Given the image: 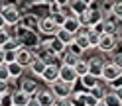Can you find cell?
I'll use <instances>...</instances> for the list:
<instances>
[{"label":"cell","mask_w":122,"mask_h":106,"mask_svg":"<svg viewBox=\"0 0 122 106\" xmlns=\"http://www.w3.org/2000/svg\"><path fill=\"white\" fill-rule=\"evenodd\" d=\"M20 39L24 43V47H30V49H36L37 45L41 43V34L37 29H30V28H22L20 26Z\"/></svg>","instance_id":"6da1fadb"},{"label":"cell","mask_w":122,"mask_h":106,"mask_svg":"<svg viewBox=\"0 0 122 106\" xmlns=\"http://www.w3.org/2000/svg\"><path fill=\"white\" fill-rule=\"evenodd\" d=\"M59 28H61V26H59L51 16H43V18H40V20H37V26H36V29H37V32H40L43 37L55 35Z\"/></svg>","instance_id":"7a4b0ae2"},{"label":"cell","mask_w":122,"mask_h":106,"mask_svg":"<svg viewBox=\"0 0 122 106\" xmlns=\"http://www.w3.org/2000/svg\"><path fill=\"white\" fill-rule=\"evenodd\" d=\"M118 47V37L114 35V34H106L102 32L101 34V39H98V45H97V49L101 51V53H114Z\"/></svg>","instance_id":"3957f363"},{"label":"cell","mask_w":122,"mask_h":106,"mask_svg":"<svg viewBox=\"0 0 122 106\" xmlns=\"http://www.w3.org/2000/svg\"><path fill=\"white\" fill-rule=\"evenodd\" d=\"M0 14L4 16L6 24H20V20H22L20 6H14V4H2L0 6Z\"/></svg>","instance_id":"277c9868"},{"label":"cell","mask_w":122,"mask_h":106,"mask_svg":"<svg viewBox=\"0 0 122 106\" xmlns=\"http://www.w3.org/2000/svg\"><path fill=\"white\" fill-rule=\"evenodd\" d=\"M49 88H51V92L55 94V98H69L71 92L75 90V85H69V82L57 79L55 82H51V85H49Z\"/></svg>","instance_id":"5b68a950"},{"label":"cell","mask_w":122,"mask_h":106,"mask_svg":"<svg viewBox=\"0 0 122 106\" xmlns=\"http://www.w3.org/2000/svg\"><path fill=\"white\" fill-rule=\"evenodd\" d=\"M122 75V69L120 67L116 65V63H112V61H108V63H104V67H102V82H106V85H108V82H112L114 79H118Z\"/></svg>","instance_id":"8992f818"},{"label":"cell","mask_w":122,"mask_h":106,"mask_svg":"<svg viewBox=\"0 0 122 106\" xmlns=\"http://www.w3.org/2000/svg\"><path fill=\"white\" fill-rule=\"evenodd\" d=\"M59 79L69 82V85H75V82H79V75L75 73V67L73 65H65L61 63L59 65Z\"/></svg>","instance_id":"52a82bcc"},{"label":"cell","mask_w":122,"mask_h":106,"mask_svg":"<svg viewBox=\"0 0 122 106\" xmlns=\"http://www.w3.org/2000/svg\"><path fill=\"white\" fill-rule=\"evenodd\" d=\"M36 57H37V55H36V51H34V49H30V47H20V49L16 51V61H18L22 67H26V69L32 65V61H34Z\"/></svg>","instance_id":"ba28073f"},{"label":"cell","mask_w":122,"mask_h":106,"mask_svg":"<svg viewBox=\"0 0 122 106\" xmlns=\"http://www.w3.org/2000/svg\"><path fill=\"white\" fill-rule=\"evenodd\" d=\"M36 79H37V77H36ZM36 79H32V77H22L18 88H22V90H24V92H28L30 96H36V94H37V90L41 88V87H40V82H37Z\"/></svg>","instance_id":"9c48e42d"},{"label":"cell","mask_w":122,"mask_h":106,"mask_svg":"<svg viewBox=\"0 0 122 106\" xmlns=\"http://www.w3.org/2000/svg\"><path fill=\"white\" fill-rule=\"evenodd\" d=\"M43 82H47V85H51V82H55L59 79V65L57 63H49V65H45V69L41 73V77H40Z\"/></svg>","instance_id":"30bf717a"},{"label":"cell","mask_w":122,"mask_h":106,"mask_svg":"<svg viewBox=\"0 0 122 106\" xmlns=\"http://www.w3.org/2000/svg\"><path fill=\"white\" fill-rule=\"evenodd\" d=\"M101 81H102V79H98V77H95V75L87 73V75H83V77H79V85H81V88H83V92H89V90L95 88Z\"/></svg>","instance_id":"8fae6325"},{"label":"cell","mask_w":122,"mask_h":106,"mask_svg":"<svg viewBox=\"0 0 122 106\" xmlns=\"http://www.w3.org/2000/svg\"><path fill=\"white\" fill-rule=\"evenodd\" d=\"M36 98L40 100L41 106H53L55 104V94L51 92V88H40L37 94H36Z\"/></svg>","instance_id":"7c38bea8"},{"label":"cell","mask_w":122,"mask_h":106,"mask_svg":"<svg viewBox=\"0 0 122 106\" xmlns=\"http://www.w3.org/2000/svg\"><path fill=\"white\" fill-rule=\"evenodd\" d=\"M61 28H65L67 32H71V34H77V32L83 29V24H81L79 16H69V18H65V22H63Z\"/></svg>","instance_id":"4fadbf2b"},{"label":"cell","mask_w":122,"mask_h":106,"mask_svg":"<svg viewBox=\"0 0 122 106\" xmlns=\"http://www.w3.org/2000/svg\"><path fill=\"white\" fill-rule=\"evenodd\" d=\"M104 63H106V61H102L101 57H93V59H89V73L101 79V77H102V67H104Z\"/></svg>","instance_id":"5bb4252c"},{"label":"cell","mask_w":122,"mask_h":106,"mask_svg":"<svg viewBox=\"0 0 122 106\" xmlns=\"http://www.w3.org/2000/svg\"><path fill=\"white\" fill-rule=\"evenodd\" d=\"M43 43L47 45V47H49V49H51L53 53H55V55H61V53H63V51L67 49V45H65L63 41H59V39H57L55 35H51V37H47V39H45Z\"/></svg>","instance_id":"9a60e30c"},{"label":"cell","mask_w":122,"mask_h":106,"mask_svg":"<svg viewBox=\"0 0 122 106\" xmlns=\"http://www.w3.org/2000/svg\"><path fill=\"white\" fill-rule=\"evenodd\" d=\"M28 100H30V94L24 92L22 88H14L12 90V102H14V106H28Z\"/></svg>","instance_id":"2e32d148"},{"label":"cell","mask_w":122,"mask_h":106,"mask_svg":"<svg viewBox=\"0 0 122 106\" xmlns=\"http://www.w3.org/2000/svg\"><path fill=\"white\" fill-rule=\"evenodd\" d=\"M75 43H77L83 51H89L91 49V41H89V35H87V29L85 28H83L81 32L75 34Z\"/></svg>","instance_id":"e0dca14e"},{"label":"cell","mask_w":122,"mask_h":106,"mask_svg":"<svg viewBox=\"0 0 122 106\" xmlns=\"http://www.w3.org/2000/svg\"><path fill=\"white\" fill-rule=\"evenodd\" d=\"M24 69L26 67H22L18 61H12L8 63V71H10V81H20L24 77Z\"/></svg>","instance_id":"ac0fdd59"},{"label":"cell","mask_w":122,"mask_h":106,"mask_svg":"<svg viewBox=\"0 0 122 106\" xmlns=\"http://www.w3.org/2000/svg\"><path fill=\"white\" fill-rule=\"evenodd\" d=\"M45 65H47V63H45L41 57H36L34 61H32V65L28 67V69H30V73H32L34 77H37V79H40V77H41V73H43V69H45Z\"/></svg>","instance_id":"d6986e66"},{"label":"cell","mask_w":122,"mask_h":106,"mask_svg":"<svg viewBox=\"0 0 122 106\" xmlns=\"http://www.w3.org/2000/svg\"><path fill=\"white\" fill-rule=\"evenodd\" d=\"M87 92H83V90H73L71 96H69V102L71 106H87Z\"/></svg>","instance_id":"ffe728a7"},{"label":"cell","mask_w":122,"mask_h":106,"mask_svg":"<svg viewBox=\"0 0 122 106\" xmlns=\"http://www.w3.org/2000/svg\"><path fill=\"white\" fill-rule=\"evenodd\" d=\"M55 37H57L59 41H63L65 45H69V43H73V41H75V34L67 32L65 28H59V29H57V34H55Z\"/></svg>","instance_id":"44dd1931"},{"label":"cell","mask_w":122,"mask_h":106,"mask_svg":"<svg viewBox=\"0 0 122 106\" xmlns=\"http://www.w3.org/2000/svg\"><path fill=\"white\" fill-rule=\"evenodd\" d=\"M102 100L106 102V106H122V100H120V98H118V94L114 92L112 88H110L108 92L104 94V98H102Z\"/></svg>","instance_id":"7402d4cb"},{"label":"cell","mask_w":122,"mask_h":106,"mask_svg":"<svg viewBox=\"0 0 122 106\" xmlns=\"http://www.w3.org/2000/svg\"><path fill=\"white\" fill-rule=\"evenodd\" d=\"M59 57H61V63H65V65H75V63L79 61V57H81V55H75L73 51H69V49H65V51L61 53Z\"/></svg>","instance_id":"603a6c76"},{"label":"cell","mask_w":122,"mask_h":106,"mask_svg":"<svg viewBox=\"0 0 122 106\" xmlns=\"http://www.w3.org/2000/svg\"><path fill=\"white\" fill-rule=\"evenodd\" d=\"M87 29V35H89V41H91V49H97L98 45V39H101V32H97V29L91 26V28H85Z\"/></svg>","instance_id":"cb8c5ba5"},{"label":"cell","mask_w":122,"mask_h":106,"mask_svg":"<svg viewBox=\"0 0 122 106\" xmlns=\"http://www.w3.org/2000/svg\"><path fill=\"white\" fill-rule=\"evenodd\" d=\"M73 67H75V73H77L79 77H83V75H87V73H89V59L79 57V61L75 63Z\"/></svg>","instance_id":"d4e9b609"},{"label":"cell","mask_w":122,"mask_h":106,"mask_svg":"<svg viewBox=\"0 0 122 106\" xmlns=\"http://www.w3.org/2000/svg\"><path fill=\"white\" fill-rule=\"evenodd\" d=\"M71 8H73V12H75V16H81L85 10H89V4L85 2V0H71Z\"/></svg>","instance_id":"484cf974"},{"label":"cell","mask_w":122,"mask_h":106,"mask_svg":"<svg viewBox=\"0 0 122 106\" xmlns=\"http://www.w3.org/2000/svg\"><path fill=\"white\" fill-rule=\"evenodd\" d=\"M110 14H112V16H116V18H122V0H114V2H112Z\"/></svg>","instance_id":"4316f807"},{"label":"cell","mask_w":122,"mask_h":106,"mask_svg":"<svg viewBox=\"0 0 122 106\" xmlns=\"http://www.w3.org/2000/svg\"><path fill=\"white\" fill-rule=\"evenodd\" d=\"M0 79H2V81H10V71H8V63H0Z\"/></svg>","instance_id":"83f0119b"},{"label":"cell","mask_w":122,"mask_h":106,"mask_svg":"<svg viewBox=\"0 0 122 106\" xmlns=\"http://www.w3.org/2000/svg\"><path fill=\"white\" fill-rule=\"evenodd\" d=\"M0 104H2V106H12V104H14V102H12V90L2 94V100H0Z\"/></svg>","instance_id":"f1b7e54d"},{"label":"cell","mask_w":122,"mask_h":106,"mask_svg":"<svg viewBox=\"0 0 122 106\" xmlns=\"http://www.w3.org/2000/svg\"><path fill=\"white\" fill-rule=\"evenodd\" d=\"M10 39V34L6 32V28H0V47H4V43Z\"/></svg>","instance_id":"f546056e"},{"label":"cell","mask_w":122,"mask_h":106,"mask_svg":"<svg viewBox=\"0 0 122 106\" xmlns=\"http://www.w3.org/2000/svg\"><path fill=\"white\" fill-rule=\"evenodd\" d=\"M4 61H6V63H12V61H16V51L4 49Z\"/></svg>","instance_id":"4dcf8cb0"},{"label":"cell","mask_w":122,"mask_h":106,"mask_svg":"<svg viewBox=\"0 0 122 106\" xmlns=\"http://www.w3.org/2000/svg\"><path fill=\"white\" fill-rule=\"evenodd\" d=\"M10 90H14L12 87H10V81H2V79H0V92H10Z\"/></svg>","instance_id":"1f68e13d"},{"label":"cell","mask_w":122,"mask_h":106,"mask_svg":"<svg viewBox=\"0 0 122 106\" xmlns=\"http://www.w3.org/2000/svg\"><path fill=\"white\" fill-rule=\"evenodd\" d=\"M67 49H69V51H73L75 55H83V53H85V51H83V49H81V47H79V45L75 43V41H73V43H69V45H67Z\"/></svg>","instance_id":"d6a6232c"},{"label":"cell","mask_w":122,"mask_h":106,"mask_svg":"<svg viewBox=\"0 0 122 106\" xmlns=\"http://www.w3.org/2000/svg\"><path fill=\"white\" fill-rule=\"evenodd\" d=\"M53 106H71V102H69V98H55Z\"/></svg>","instance_id":"836d02e7"},{"label":"cell","mask_w":122,"mask_h":106,"mask_svg":"<svg viewBox=\"0 0 122 106\" xmlns=\"http://www.w3.org/2000/svg\"><path fill=\"white\" fill-rule=\"evenodd\" d=\"M112 63H116L120 69H122V51H120V53H114V55H112Z\"/></svg>","instance_id":"e575fe53"},{"label":"cell","mask_w":122,"mask_h":106,"mask_svg":"<svg viewBox=\"0 0 122 106\" xmlns=\"http://www.w3.org/2000/svg\"><path fill=\"white\" fill-rule=\"evenodd\" d=\"M108 87H110L112 90H114V88H118V87H122V75H120L118 79H114L112 82H108Z\"/></svg>","instance_id":"d590c367"},{"label":"cell","mask_w":122,"mask_h":106,"mask_svg":"<svg viewBox=\"0 0 122 106\" xmlns=\"http://www.w3.org/2000/svg\"><path fill=\"white\" fill-rule=\"evenodd\" d=\"M28 106H41L40 100H37L36 96H30V100H28Z\"/></svg>","instance_id":"8d00e7d4"},{"label":"cell","mask_w":122,"mask_h":106,"mask_svg":"<svg viewBox=\"0 0 122 106\" xmlns=\"http://www.w3.org/2000/svg\"><path fill=\"white\" fill-rule=\"evenodd\" d=\"M2 4H14V6H20V0H2Z\"/></svg>","instance_id":"74e56055"},{"label":"cell","mask_w":122,"mask_h":106,"mask_svg":"<svg viewBox=\"0 0 122 106\" xmlns=\"http://www.w3.org/2000/svg\"><path fill=\"white\" fill-rule=\"evenodd\" d=\"M51 2H55L57 6H63V4H69L71 0H51Z\"/></svg>","instance_id":"f35d334b"},{"label":"cell","mask_w":122,"mask_h":106,"mask_svg":"<svg viewBox=\"0 0 122 106\" xmlns=\"http://www.w3.org/2000/svg\"><path fill=\"white\" fill-rule=\"evenodd\" d=\"M114 92H116V94H118V98L122 100V87H118V88H114Z\"/></svg>","instance_id":"ab89813d"},{"label":"cell","mask_w":122,"mask_h":106,"mask_svg":"<svg viewBox=\"0 0 122 106\" xmlns=\"http://www.w3.org/2000/svg\"><path fill=\"white\" fill-rule=\"evenodd\" d=\"M0 63H6V61H4V49H2V47H0Z\"/></svg>","instance_id":"60d3db41"},{"label":"cell","mask_w":122,"mask_h":106,"mask_svg":"<svg viewBox=\"0 0 122 106\" xmlns=\"http://www.w3.org/2000/svg\"><path fill=\"white\" fill-rule=\"evenodd\" d=\"M4 26H6V20H4L2 14H0V28H4Z\"/></svg>","instance_id":"b9f144b4"},{"label":"cell","mask_w":122,"mask_h":106,"mask_svg":"<svg viewBox=\"0 0 122 106\" xmlns=\"http://www.w3.org/2000/svg\"><path fill=\"white\" fill-rule=\"evenodd\" d=\"M95 106H106V102H104V100H98V102H97Z\"/></svg>","instance_id":"7bdbcfd3"},{"label":"cell","mask_w":122,"mask_h":106,"mask_svg":"<svg viewBox=\"0 0 122 106\" xmlns=\"http://www.w3.org/2000/svg\"><path fill=\"white\" fill-rule=\"evenodd\" d=\"M0 100H2V92H0Z\"/></svg>","instance_id":"ee69618b"},{"label":"cell","mask_w":122,"mask_h":106,"mask_svg":"<svg viewBox=\"0 0 122 106\" xmlns=\"http://www.w3.org/2000/svg\"><path fill=\"white\" fill-rule=\"evenodd\" d=\"M0 106H2V104H0Z\"/></svg>","instance_id":"f6af8a7d"},{"label":"cell","mask_w":122,"mask_h":106,"mask_svg":"<svg viewBox=\"0 0 122 106\" xmlns=\"http://www.w3.org/2000/svg\"><path fill=\"white\" fill-rule=\"evenodd\" d=\"M12 106H14V104H12Z\"/></svg>","instance_id":"bcb514c9"}]
</instances>
